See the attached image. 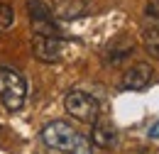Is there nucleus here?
Returning a JSON list of instances; mask_svg holds the SVG:
<instances>
[{"instance_id":"7","label":"nucleus","mask_w":159,"mask_h":154,"mask_svg":"<svg viewBox=\"0 0 159 154\" xmlns=\"http://www.w3.org/2000/svg\"><path fill=\"white\" fill-rule=\"evenodd\" d=\"M27 12H30V22H42V20H52V10L47 2L42 0H30L27 2Z\"/></svg>"},{"instance_id":"9","label":"nucleus","mask_w":159,"mask_h":154,"mask_svg":"<svg viewBox=\"0 0 159 154\" xmlns=\"http://www.w3.org/2000/svg\"><path fill=\"white\" fill-rule=\"evenodd\" d=\"M12 25H15V12H12V7L5 5V2H0V32H7Z\"/></svg>"},{"instance_id":"3","label":"nucleus","mask_w":159,"mask_h":154,"mask_svg":"<svg viewBox=\"0 0 159 154\" xmlns=\"http://www.w3.org/2000/svg\"><path fill=\"white\" fill-rule=\"evenodd\" d=\"M64 108L71 117H76L79 122H98V100L83 91H69L66 98H64Z\"/></svg>"},{"instance_id":"4","label":"nucleus","mask_w":159,"mask_h":154,"mask_svg":"<svg viewBox=\"0 0 159 154\" xmlns=\"http://www.w3.org/2000/svg\"><path fill=\"white\" fill-rule=\"evenodd\" d=\"M32 54L39 61H59L64 57V42L61 37H42L34 34L32 37Z\"/></svg>"},{"instance_id":"12","label":"nucleus","mask_w":159,"mask_h":154,"mask_svg":"<svg viewBox=\"0 0 159 154\" xmlns=\"http://www.w3.org/2000/svg\"><path fill=\"white\" fill-rule=\"evenodd\" d=\"M137 154H154V152H137Z\"/></svg>"},{"instance_id":"10","label":"nucleus","mask_w":159,"mask_h":154,"mask_svg":"<svg viewBox=\"0 0 159 154\" xmlns=\"http://www.w3.org/2000/svg\"><path fill=\"white\" fill-rule=\"evenodd\" d=\"M144 15L152 20V25H159V0H149V2H147Z\"/></svg>"},{"instance_id":"5","label":"nucleus","mask_w":159,"mask_h":154,"mask_svg":"<svg viewBox=\"0 0 159 154\" xmlns=\"http://www.w3.org/2000/svg\"><path fill=\"white\" fill-rule=\"evenodd\" d=\"M152 76H154L152 66H149L147 61H137V64H132V66L125 71L122 88H125V91H142V88H147V86L152 83Z\"/></svg>"},{"instance_id":"11","label":"nucleus","mask_w":159,"mask_h":154,"mask_svg":"<svg viewBox=\"0 0 159 154\" xmlns=\"http://www.w3.org/2000/svg\"><path fill=\"white\" fill-rule=\"evenodd\" d=\"M149 137H152V139H159V122H154V125L149 127Z\"/></svg>"},{"instance_id":"2","label":"nucleus","mask_w":159,"mask_h":154,"mask_svg":"<svg viewBox=\"0 0 159 154\" xmlns=\"http://www.w3.org/2000/svg\"><path fill=\"white\" fill-rule=\"evenodd\" d=\"M25 98H27L25 78H22L15 69L0 66V100H2L5 110L17 113L22 105H25Z\"/></svg>"},{"instance_id":"6","label":"nucleus","mask_w":159,"mask_h":154,"mask_svg":"<svg viewBox=\"0 0 159 154\" xmlns=\"http://www.w3.org/2000/svg\"><path fill=\"white\" fill-rule=\"evenodd\" d=\"M93 125H96V127H93V132H91V144H93V147H100V149L115 147V142H118L115 130H113L110 125H103V122H93Z\"/></svg>"},{"instance_id":"1","label":"nucleus","mask_w":159,"mask_h":154,"mask_svg":"<svg viewBox=\"0 0 159 154\" xmlns=\"http://www.w3.org/2000/svg\"><path fill=\"white\" fill-rule=\"evenodd\" d=\"M42 139L47 147L59 149L66 154H93V144L88 137H83L81 132H76L69 122L64 120H54L49 125H44L42 130Z\"/></svg>"},{"instance_id":"8","label":"nucleus","mask_w":159,"mask_h":154,"mask_svg":"<svg viewBox=\"0 0 159 154\" xmlns=\"http://www.w3.org/2000/svg\"><path fill=\"white\" fill-rule=\"evenodd\" d=\"M142 39H144V47L152 57L159 59V25H149L142 29Z\"/></svg>"}]
</instances>
